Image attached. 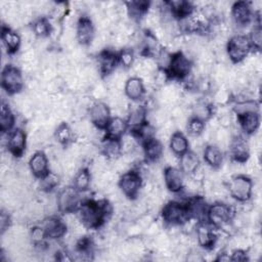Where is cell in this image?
Returning a JSON list of instances; mask_svg holds the SVG:
<instances>
[{"mask_svg": "<svg viewBox=\"0 0 262 262\" xmlns=\"http://www.w3.org/2000/svg\"><path fill=\"white\" fill-rule=\"evenodd\" d=\"M119 64L118 53L113 50L105 49L101 51L98 55V66H99V73L102 77H106L116 70L117 66Z\"/></svg>", "mask_w": 262, "mask_h": 262, "instance_id": "obj_20", "label": "cell"}, {"mask_svg": "<svg viewBox=\"0 0 262 262\" xmlns=\"http://www.w3.org/2000/svg\"><path fill=\"white\" fill-rule=\"evenodd\" d=\"M118 58H119V63L125 68L129 69L133 66L134 63V53L133 50L130 48H124L118 53Z\"/></svg>", "mask_w": 262, "mask_h": 262, "instance_id": "obj_40", "label": "cell"}, {"mask_svg": "<svg viewBox=\"0 0 262 262\" xmlns=\"http://www.w3.org/2000/svg\"><path fill=\"white\" fill-rule=\"evenodd\" d=\"M124 92L127 98L132 101H138L143 98L145 94V86L139 77H131L126 80Z\"/></svg>", "mask_w": 262, "mask_h": 262, "instance_id": "obj_23", "label": "cell"}, {"mask_svg": "<svg viewBox=\"0 0 262 262\" xmlns=\"http://www.w3.org/2000/svg\"><path fill=\"white\" fill-rule=\"evenodd\" d=\"M80 223L88 229L100 228L112 214V206L107 200H85L77 209Z\"/></svg>", "mask_w": 262, "mask_h": 262, "instance_id": "obj_1", "label": "cell"}, {"mask_svg": "<svg viewBox=\"0 0 262 262\" xmlns=\"http://www.w3.org/2000/svg\"><path fill=\"white\" fill-rule=\"evenodd\" d=\"M95 28L90 17L83 15L76 24V38L81 45H89L94 40Z\"/></svg>", "mask_w": 262, "mask_h": 262, "instance_id": "obj_15", "label": "cell"}, {"mask_svg": "<svg viewBox=\"0 0 262 262\" xmlns=\"http://www.w3.org/2000/svg\"><path fill=\"white\" fill-rule=\"evenodd\" d=\"M80 191L74 186H68L62 188L56 196L57 210L62 214H71L77 211L81 204Z\"/></svg>", "mask_w": 262, "mask_h": 262, "instance_id": "obj_9", "label": "cell"}, {"mask_svg": "<svg viewBox=\"0 0 262 262\" xmlns=\"http://www.w3.org/2000/svg\"><path fill=\"white\" fill-rule=\"evenodd\" d=\"M126 121L128 124V128H130V130L140 128L147 124V111L145 106L138 105L132 108Z\"/></svg>", "mask_w": 262, "mask_h": 262, "instance_id": "obj_29", "label": "cell"}, {"mask_svg": "<svg viewBox=\"0 0 262 262\" xmlns=\"http://www.w3.org/2000/svg\"><path fill=\"white\" fill-rule=\"evenodd\" d=\"M235 215L233 207L225 203L216 202L209 206L206 216V222L214 228H222L232 221Z\"/></svg>", "mask_w": 262, "mask_h": 262, "instance_id": "obj_5", "label": "cell"}, {"mask_svg": "<svg viewBox=\"0 0 262 262\" xmlns=\"http://www.w3.org/2000/svg\"><path fill=\"white\" fill-rule=\"evenodd\" d=\"M142 149L146 162L150 163L159 161L164 155V146L162 142L155 136L142 142Z\"/></svg>", "mask_w": 262, "mask_h": 262, "instance_id": "obj_24", "label": "cell"}, {"mask_svg": "<svg viewBox=\"0 0 262 262\" xmlns=\"http://www.w3.org/2000/svg\"><path fill=\"white\" fill-rule=\"evenodd\" d=\"M111 118V110L108 105L102 101H96L89 107L90 122L98 130H104Z\"/></svg>", "mask_w": 262, "mask_h": 262, "instance_id": "obj_10", "label": "cell"}, {"mask_svg": "<svg viewBox=\"0 0 262 262\" xmlns=\"http://www.w3.org/2000/svg\"><path fill=\"white\" fill-rule=\"evenodd\" d=\"M163 221L171 226L184 225L191 220L187 202L170 201L166 203L161 211Z\"/></svg>", "mask_w": 262, "mask_h": 262, "instance_id": "obj_2", "label": "cell"}, {"mask_svg": "<svg viewBox=\"0 0 262 262\" xmlns=\"http://www.w3.org/2000/svg\"><path fill=\"white\" fill-rule=\"evenodd\" d=\"M15 117L10 106L4 101L1 102L0 107V131L3 134H8L14 128Z\"/></svg>", "mask_w": 262, "mask_h": 262, "instance_id": "obj_30", "label": "cell"}, {"mask_svg": "<svg viewBox=\"0 0 262 262\" xmlns=\"http://www.w3.org/2000/svg\"><path fill=\"white\" fill-rule=\"evenodd\" d=\"M118 186L127 199L136 200L142 187V176L140 172L132 169L123 173L119 179Z\"/></svg>", "mask_w": 262, "mask_h": 262, "instance_id": "obj_8", "label": "cell"}, {"mask_svg": "<svg viewBox=\"0 0 262 262\" xmlns=\"http://www.w3.org/2000/svg\"><path fill=\"white\" fill-rule=\"evenodd\" d=\"M230 14L234 24L238 27H247L254 19V11L252 5L247 1L234 2L231 6Z\"/></svg>", "mask_w": 262, "mask_h": 262, "instance_id": "obj_11", "label": "cell"}, {"mask_svg": "<svg viewBox=\"0 0 262 262\" xmlns=\"http://www.w3.org/2000/svg\"><path fill=\"white\" fill-rule=\"evenodd\" d=\"M252 50L248 36L243 34L231 36L226 43V53L232 63H241L244 61Z\"/></svg>", "mask_w": 262, "mask_h": 262, "instance_id": "obj_6", "label": "cell"}, {"mask_svg": "<svg viewBox=\"0 0 262 262\" xmlns=\"http://www.w3.org/2000/svg\"><path fill=\"white\" fill-rule=\"evenodd\" d=\"M192 70V61L182 51L171 54L169 64L164 71L168 79L182 81L186 79Z\"/></svg>", "mask_w": 262, "mask_h": 262, "instance_id": "obj_4", "label": "cell"}, {"mask_svg": "<svg viewBox=\"0 0 262 262\" xmlns=\"http://www.w3.org/2000/svg\"><path fill=\"white\" fill-rule=\"evenodd\" d=\"M247 252L243 249H236L231 253L230 260L231 261H245L247 260Z\"/></svg>", "mask_w": 262, "mask_h": 262, "instance_id": "obj_42", "label": "cell"}, {"mask_svg": "<svg viewBox=\"0 0 262 262\" xmlns=\"http://www.w3.org/2000/svg\"><path fill=\"white\" fill-rule=\"evenodd\" d=\"M127 6L128 14L133 19H139L141 18L145 13H147L150 2L149 1H130L125 3Z\"/></svg>", "mask_w": 262, "mask_h": 262, "instance_id": "obj_33", "label": "cell"}, {"mask_svg": "<svg viewBox=\"0 0 262 262\" xmlns=\"http://www.w3.org/2000/svg\"><path fill=\"white\" fill-rule=\"evenodd\" d=\"M101 154L106 160L118 159L122 154L121 140H115L103 137L101 142Z\"/></svg>", "mask_w": 262, "mask_h": 262, "instance_id": "obj_31", "label": "cell"}, {"mask_svg": "<svg viewBox=\"0 0 262 262\" xmlns=\"http://www.w3.org/2000/svg\"><path fill=\"white\" fill-rule=\"evenodd\" d=\"M46 238L48 239H58L66 235L68 230L67 223L59 217L50 216L46 218L41 225Z\"/></svg>", "mask_w": 262, "mask_h": 262, "instance_id": "obj_14", "label": "cell"}, {"mask_svg": "<svg viewBox=\"0 0 262 262\" xmlns=\"http://www.w3.org/2000/svg\"><path fill=\"white\" fill-rule=\"evenodd\" d=\"M56 141L61 145H68L74 140V131L67 123H60L54 132Z\"/></svg>", "mask_w": 262, "mask_h": 262, "instance_id": "obj_34", "label": "cell"}, {"mask_svg": "<svg viewBox=\"0 0 262 262\" xmlns=\"http://www.w3.org/2000/svg\"><path fill=\"white\" fill-rule=\"evenodd\" d=\"M128 130L127 121L123 118L116 116L112 117L106 128L104 129V138L121 140Z\"/></svg>", "mask_w": 262, "mask_h": 262, "instance_id": "obj_21", "label": "cell"}, {"mask_svg": "<svg viewBox=\"0 0 262 262\" xmlns=\"http://www.w3.org/2000/svg\"><path fill=\"white\" fill-rule=\"evenodd\" d=\"M169 146L173 155L180 157L189 149V142L187 137L181 131H175L170 136Z\"/></svg>", "mask_w": 262, "mask_h": 262, "instance_id": "obj_27", "label": "cell"}, {"mask_svg": "<svg viewBox=\"0 0 262 262\" xmlns=\"http://www.w3.org/2000/svg\"><path fill=\"white\" fill-rule=\"evenodd\" d=\"M233 112L236 116L251 112L259 113V103L254 99H244L234 104Z\"/></svg>", "mask_w": 262, "mask_h": 262, "instance_id": "obj_36", "label": "cell"}, {"mask_svg": "<svg viewBox=\"0 0 262 262\" xmlns=\"http://www.w3.org/2000/svg\"><path fill=\"white\" fill-rule=\"evenodd\" d=\"M59 183V176L56 172L49 171L44 177L40 179V188L45 192H50Z\"/></svg>", "mask_w": 262, "mask_h": 262, "instance_id": "obj_37", "label": "cell"}, {"mask_svg": "<svg viewBox=\"0 0 262 262\" xmlns=\"http://www.w3.org/2000/svg\"><path fill=\"white\" fill-rule=\"evenodd\" d=\"M250 43L252 45V49L254 50H260L262 45V29L260 26V23L254 26V28L251 30L250 36H248Z\"/></svg>", "mask_w": 262, "mask_h": 262, "instance_id": "obj_39", "label": "cell"}, {"mask_svg": "<svg viewBox=\"0 0 262 262\" xmlns=\"http://www.w3.org/2000/svg\"><path fill=\"white\" fill-rule=\"evenodd\" d=\"M91 185V172L88 168L80 169L74 176L73 186L80 192L88 190Z\"/></svg>", "mask_w": 262, "mask_h": 262, "instance_id": "obj_32", "label": "cell"}, {"mask_svg": "<svg viewBox=\"0 0 262 262\" xmlns=\"http://www.w3.org/2000/svg\"><path fill=\"white\" fill-rule=\"evenodd\" d=\"M164 5L167 7L170 15L179 21L188 17L195 10L193 4L190 1L185 0L166 1L164 2Z\"/></svg>", "mask_w": 262, "mask_h": 262, "instance_id": "obj_18", "label": "cell"}, {"mask_svg": "<svg viewBox=\"0 0 262 262\" xmlns=\"http://www.w3.org/2000/svg\"><path fill=\"white\" fill-rule=\"evenodd\" d=\"M195 234L199 245L206 250L213 249L218 241L214 227L208 222H199L195 228Z\"/></svg>", "mask_w": 262, "mask_h": 262, "instance_id": "obj_16", "label": "cell"}, {"mask_svg": "<svg viewBox=\"0 0 262 262\" xmlns=\"http://www.w3.org/2000/svg\"><path fill=\"white\" fill-rule=\"evenodd\" d=\"M237 122L242 131L247 135L256 133L260 127V115L256 112L237 115Z\"/></svg>", "mask_w": 262, "mask_h": 262, "instance_id": "obj_25", "label": "cell"}, {"mask_svg": "<svg viewBox=\"0 0 262 262\" xmlns=\"http://www.w3.org/2000/svg\"><path fill=\"white\" fill-rule=\"evenodd\" d=\"M27 146V134L21 128H14L7 134V149L14 158H20Z\"/></svg>", "mask_w": 262, "mask_h": 262, "instance_id": "obj_12", "label": "cell"}, {"mask_svg": "<svg viewBox=\"0 0 262 262\" xmlns=\"http://www.w3.org/2000/svg\"><path fill=\"white\" fill-rule=\"evenodd\" d=\"M33 33L40 38L48 37L52 32V27L46 17H39L33 23Z\"/></svg>", "mask_w": 262, "mask_h": 262, "instance_id": "obj_35", "label": "cell"}, {"mask_svg": "<svg viewBox=\"0 0 262 262\" xmlns=\"http://www.w3.org/2000/svg\"><path fill=\"white\" fill-rule=\"evenodd\" d=\"M200 168V160L198 155L192 150H187L179 157V169L184 175H194Z\"/></svg>", "mask_w": 262, "mask_h": 262, "instance_id": "obj_26", "label": "cell"}, {"mask_svg": "<svg viewBox=\"0 0 262 262\" xmlns=\"http://www.w3.org/2000/svg\"><path fill=\"white\" fill-rule=\"evenodd\" d=\"M186 131L191 137H200L205 131V121L196 117L190 118L186 124Z\"/></svg>", "mask_w": 262, "mask_h": 262, "instance_id": "obj_38", "label": "cell"}, {"mask_svg": "<svg viewBox=\"0 0 262 262\" xmlns=\"http://www.w3.org/2000/svg\"><path fill=\"white\" fill-rule=\"evenodd\" d=\"M24 76L21 71L13 66L6 64L1 71V87L9 95L19 93L24 88Z\"/></svg>", "mask_w": 262, "mask_h": 262, "instance_id": "obj_7", "label": "cell"}, {"mask_svg": "<svg viewBox=\"0 0 262 262\" xmlns=\"http://www.w3.org/2000/svg\"><path fill=\"white\" fill-rule=\"evenodd\" d=\"M164 182L168 190L178 193L184 188V174L179 168L168 166L164 170Z\"/></svg>", "mask_w": 262, "mask_h": 262, "instance_id": "obj_17", "label": "cell"}, {"mask_svg": "<svg viewBox=\"0 0 262 262\" xmlns=\"http://www.w3.org/2000/svg\"><path fill=\"white\" fill-rule=\"evenodd\" d=\"M228 152L232 162L236 164H245L250 158L249 144L242 136H235L231 139Z\"/></svg>", "mask_w": 262, "mask_h": 262, "instance_id": "obj_13", "label": "cell"}, {"mask_svg": "<svg viewBox=\"0 0 262 262\" xmlns=\"http://www.w3.org/2000/svg\"><path fill=\"white\" fill-rule=\"evenodd\" d=\"M226 187L230 196L237 202L246 203L252 198L253 181L247 175L237 174L231 176L226 183Z\"/></svg>", "mask_w": 262, "mask_h": 262, "instance_id": "obj_3", "label": "cell"}, {"mask_svg": "<svg viewBox=\"0 0 262 262\" xmlns=\"http://www.w3.org/2000/svg\"><path fill=\"white\" fill-rule=\"evenodd\" d=\"M204 161L212 169H218L223 163V154L220 147L215 144H208L204 148Z\"/></svg>", "mask_w": 262, "mask_h": 262, "instance_id": "obj_28", "label": "cell"}, {"mask_svg": "<svg viewBox=\"0 0 262 262\" xmlns=\"http://www.w3.org/2000/svg\"><path fill=\"white\" fill-rule=\"evenodd\" d=\"M1 40L8 54L16 53L21 44V39L18 33L4 25L1 27Z\"/></svg>", "mask_w": 262, "mask_h": 262, "instance_id": "obj_22", "label": "cell"}, {"mask_svg": "<svg viewBox=\"0 0 262 262\" xmlns=\"http://www.w3.org/2000/svg\"><path fill=\"white\" fill-rule=\"evenodd\" d=\"M29 169L38 179L44 177L49 171V160L43 150H38L32 155L29 160Z\"/></svg>", "mask_w": 262, "mask_h": 262, "instance_id": "obj_19", "label": "cell"}, {"mask_svg": "<svg viewBox=\"0 0 262 262\" xmlns=\"http://www.w3.org/2000/svg\"><path fill=\"white\" fill-rule=\"evenodd\" d=\"M10 225V216L9 214L2 209L0 213V229H1V234H3L9 227Z\"/></svg>", "mask_w": 262, "mask_h": 262, "instance_id": "obj_41", "label": "cell"}]
</instances>
